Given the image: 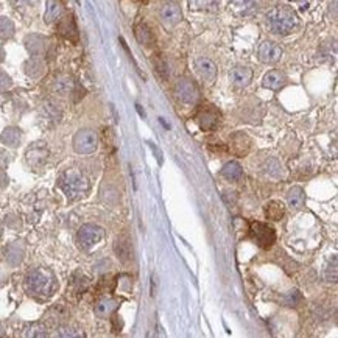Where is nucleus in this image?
I'll return each instance as SVG.
<instances>
[{
	"label": "nucleus",
	"mask_w": 338,
	"mask_h": 338,
	"mask_svg": "<svg viewBox=\"0 0 338 338\" xmlns=\"http://www.w3.org/2000/svg\"><path fill=\"white\" fill-rule=\"evenodd\" d=\"M27 159L30 165H41L47 159V150L42 145H33L27 151Z\"/></svg>",
	"instance_id": "obj_22"
},
{
	"label": "nucleus",
	"mask_w": 338,
	"mask_h": 338,
	"mask_svg": "<svg viewBox=\"0 0 338 338\" xmlns=\"http://www.w3.org/2000/svg\"><path fill=\"white\" fill-rule=\"evenodd\" d=\"M61 17V5L56 2V0H48L47 4V13H45V20L50 23V22H55Z\"/></svg>",
	"instance_id": "obj_28"
},
{
	"label": "nucleus",
	"mask_w": 338,
	"mask_h": 338,
	"mask_svg": "<svg viewBox=\"0 0 338 338\" xmlns=\"http://www.w3.org/2000/svg\"><path fill=\"white\" fill-rule=\"evenodd\" d=\"M10 86H11V78L5 72H0V89H8Z\"/></svg>",
	"instance_id": "obj_34"
},
{
	"label": "nucleus",
	"mask_w": 338,
	"mask_h": 338,
	"mask_svg": "<svg viewBox=\"0 0 338 338\" xmlns=\"http://www.w3.org/2000/svg\"><path fill=\"white\" fill-rule=\"evenodd\" d=\"M304 200H305L304 190H302L299 186H295V187H292V189L289 190V193H287V201H289V204H290L292 209H299V207L304 204Z\"/></svg>",
	"instance_id": "obj_24"
},
{
	"label": "nucleus",
	"mask_w": 338,
	"mask_h": 338,
	"mask_svg": "<svg viewBox=\"0 0 338 338\" xmlns=\"http://www.w3.org/2000/svg\"><path fill=\"white\" fill-rule=\"evenodd\" d=\"M5 259L11 265H19L23 259V246L19 243H13L5 249Z\"/></svg>",
	"instance_id": "obj_23"
},
{
	"label": "nucleus",
	"mask_w": 338,
	"mask_h": 338,
	"mask_svg": "<svg viewBox=\"0 0 338 338\" xmlns=\"http://www.w3.org/2000/svg\"><path fill=\"white\" fill-rule=\"evenodd\" d=\"M159 17L161 22L167 27V28H173L175 25H178L183 19V11L181 7L176 2H167L161 7L159 10Z\"/></svg>",
	"instance_id": "obj_9"
},
{
	"label": "nucleus",
	"mask_w": 338,
	"mask_h": 338,
	"mask_svg": "<svg viewBox=\"0 0 338 338\" xmlns=\"http://www.w3.org/2000/svg\"><path fill=\"white\" fill-rule=\"evenodd\" d=\"M251 148V139L245 133H236L231 137V150L239 156L243 158Z\"/></svg>",
	"instance_id": "obj_15"
},
{
	"label": "nucleus",
	"mask_w": 338,
	"mask_h": 338,
	"mask_svg": "<svg viewBox=\"0 0 338 338\" xmlns=\"http://www.w3.org/2000/svg\"><path fill=\"white\" fill-rule=\"evenodd\" d=\"M287 84V75L280 70H270L262 78V86L270 91H279Z\"/></svg>",
	"instance_id": "obj_12"
},
{
	"label": "nucleus",
	"mask_w": 338,
	"mask_h": 338,
	"mask_svg": "<svg viewBox=\"0 0 338 338\" xmlns=\"http://www.w3.org/2000/svg\"><path fill=\"white\" fill-rule=\"evenodd\" d=\"M2 333H4V326L0 324V335H2Z\"/></svg>",
	"instance_id": "obj_36"
},
{
	"label": "nucleus",
	"mask_w": 338,
	"mask_h": 338,
	"mask_svg": "<svg viewBox=\"0 0 338 338\" xmlns=\"http://www.w3.org/2000/svg\"><path fill=\"white\" fill-rule=\"evenodd\" d=\"M114 251H116L117 257L122 262L131 261V257H133V245H131V240L128 237V234H122V236L117 237L116 245H114Z\"/></svg>",
	"instance_id": "obj_14"
},
{
	"label": "nucleus",
	"mask_w": 338,
	"mask_h": 338,
	"mask_svg": "<svg viewBox=\"0 0 338 338\" xmlns=\"http://www.w3.org/2000/svg\"><path fill=\"white\" fill-rule=\"evenodd\" d=\"M229 81L236 88H246L248 84L252 81V70L245 66H236L229 72Z\"/></svg>",
	"instance_id": "obj_11"
},
{
	"label": "nucleus",
	"mask_w": 338,
	"mask_h": 338,
	"mask_svg": "<svg viewBox=\"0 0 338 338\" xmlns=\"http://www.w3.org/2000/svg\"><path fill=\"white\" fill-rule=\"evenodd\" d=\"M116 308H117V301L111 298H105L95 305V314L98 317H106V315H111Z\"/></svg>",
	"instance_id": "obj_26"
},
{
	"label": "nucleus",
	"mask_w": 338,
	"mask_h": 338,
	"mask_svg": "<svg viewBox=\"0 0 338 338\" xmlns=\"http://www.w3.org/2000/svg\"><path fill=\"white\" fill-rule=\"evenodd\" d=\"M134 33H136V39H137V42H139L140 45L151 47V45L154 44V41H156V39H154V35H153V32H151V28H150L147 23H144V22H140V23L136 25Z\"/></svg>",
	"instance_id": "obj_17"
},
{
	"label": "nucleus",
	"mask_w": 338,
	"mask_h": 338,
	"mask_svg": "<svg viewBox=\"0 0 338 338\" xmlns=\"http://www.w3.org/2000/svg\"><path fill=\"white\" fill-rule=\"evenodd\" d=\"M175 94L179 101L186 105H195L200 100V91L196 88V84L189 78H181L175 84Z\"/></svg>",
	"instance_id": "obj_6"
},
{
	"label": "nucleus",
	"mask_w": 338,
	"mask_h": 338,
	"mask_svg": "<svg viewBox=\"0 0 338 338\" xmlns=\"http://www.w3.org/2000/svg\"><path fill=\"white\" fill-rule=\"evenodd\" d=\"M195 69H196V72H198V75L207 83H212L217 76V66L214 64L212 60L204 58V56L195 60Z\"/></svg>",
	"instance_id": "obj_13"
},
{
	"label": "nucleus",
	"mask_w": 338,
	"mask_h": 338,
	"mask_svg": "<svg viewBox=\"0 0 338 338\" xmlns=\"http://www.w3.org/2000/svg\"><path fill=\"white\" fill-rule=\"evenodd\" d=\"M221 176H224L229 181H240L243 178V168L236 161L226 162V164L223 165V168H221Z\"/></svg>",
	"instance_id": "obj_18"
},
{
	"label": "nucleus",
	"mask_w": 338,
	"mask_h": 338,
	"mask_svg": "<svg viewBox=\"0 0 338 338\" xmlns=\"http://www.w3.org/2000/svg\"><path fill=\"white\" fill-rule=\"evenodd\" d=\"M285 214V206L282 201H277V200H273V201H268L267 206H265V215L267 218L273 220V221H279L280 218L284 217Z\"/></svg>",
	"instance_id": "obj_21"
},
{
	"label": "nucleus",
	"mask_w": 338,
	"mask_h": 338,
	"mask_svg": "<svg viewBox=\"0 0 338 338\" xmlns=\"http://www.w3.org/2000/svg\"><path fill=\"white\" fill-rule=\"evenodd\" d=\"M44 70H45V66H44V63L39 58H32L30 61L25 64V73L28 76H32V78L41 76L44 73Z\"/></svg>",
	"instance_id": "obj_27"
},
{
	"label": "nucleus",
	"mask_w": 338,
	"mask_h": 338,
	"mask_svg": "<svg viewBox=\"0 0 338 338\" xmlns=\"http://www.w3.org/2000/svg\"><path fill=\"white\" fill-rule=\"evenodd\" d=\"M72 88H73V84L69 76H61L55 81V91L60 94H69L72 91Z\"/></svg>",
	"instance_id": "obj_31"
},
{
	"label": "nucleus",
	"mask_w": 338,
	"mask_h": 338,
	"mask_svg": "<svg viewBox=\"0 0 338 338\" xmlns=\"http://www.w3.org/2000/svg\"><path fill=\"white\" fill-rule=\"evenodd\" d=\"M249 236L262 249H270L276 243V231L262 221H252L249 224Z\"/></svg>",
	"instance_id": "obj_4"
},
{
	"label": "nucleus",
	"mask_w": 338,
	"mask_h": 338,
	"mask_svg": "<svg viewBox=\"0 0 338 338\" xmlns=\"http://www.w3.org/2000/svg\"><path fill=\"white\" fill-rule=\"evenodd\" d=\"M282 55H284L282 47L274 44V42H270V41L261 44V47H259V60L265 64H274V63L280 61Z\"/></svg>",
	"instance_id": "obj_10"
},
{
	"label": "nucleus",
	"mask_w": 338,
	"mask_h": 338,
	"mask_svg": "<svg viewBox=\"0 0 338 338\" xmlns=\"http://www.w3.org/2000/svg\"><path fill=\"white\" fill-rule=\"evenodd\" d=\"M105 232L97 224H84L76 234V242L81 249H91L101 242Z\"/></svg>",
	"instance_id": "obj_5"
},
{
	"label": "nucleus",
	"mask_w": 338,
	"mask_h": 338,
	"mask_svg": "<svg viewBox=\"0 0 338 338\" xmlns=\"http://www.w3.org/2000/svg\"><path fill=\"white\" fill-rule=\"evenodd\" d=\"M60 32H61V35H63L66 39H70V41H73V42L78 39V30H76L73 16H66V17H63V20H61V23H60Z\"/></svg>",
	"instance_id": "obj_19"
},
{
	"label": "nucleus",
	"mask_w": 338,
	"mask_h": 338,
	"mask_svg": "<svg viewBox=\"0 0 338 338\" xmlns=\"http://www.w3.org/2000/svg\"><path fill=\"white\" fill-rule=\"evenodd\" d=\"M60 186L63 189V192L69 196L70 200H76V198H81L88 193L91 184H89V179L84 176L81 172L78 170H67L61 175L60 178Z\"/></svg>",
	"instance_id": "obj_3"
},
{
	"label": "nucleus",
	"mask_w": 338,
	"mask_h": 338,
	"mask_svg": "<svg viewBox=\"0 0 338 338\" xmlns=\"http://www.w3.org/2000/svg\"><path fill=\"white\" fill-rule=\"evenodd\" d=\"M58 284H56V277L51 271L45 268H38L32 271L25 279V289L32 296L47 299L53 295Z\"/></svg>",
	"instance_id": "obj_1"
},
{
	"label": "nucleus",
	"mask_w": 338,
	"mask_h": 338,
	"mask_svg": "<svg viewBox=\"0 0 338 338\" xmlns=\"http://www.w3.org/2000/svg\"><path fill=\"white\" fill-rule=\"evenodd\" d=\"M122 327H123L122 317H120V315H117V314H114V315H112V330H114V332L117 333V332H120V330H122Z\"/></svg>",
	"instance_id": "obj_33"
},
{
	"label": "nucleus",
	"mask_w": 338,
	"mask_h": 338,
	"mask_svg": "<svg viewBox=\"0 0 338 338\" xmlns=\"http://www.w3.org/2000/svg\"><path fill=\"white\" fill-rule=\"evenodd\" d=\"M14 35V25L8 17H0V39H10Z\"/></svg>",
	"instance_id": "obj_30"
},
{
	"label": "nucleus",
	"mask_w": 338,
	"mask_h": 338,
	"mask_svg": "<svg viewBox=\"0 0 338 338\" xmlns=\"http://www.w3.org/2000/svg\"><path fill=\"white\" fill-rule=\"evenodd\" d=\"M229 8L237 16H249L256 11L257 0H231Z\"/></svg>",
	"instance_id": "obj_16"
},
{
	"label": "nucleus",
	"mask_w": 338,
	"mask_h": 338,
	"mask_svg": "<svg viewBox=\"0 0 338 338\" xmlns=\"http://www.w3.org/2000/svg\"><path fill=\"white\" fill-rule=\"evenodd\" d=\"M264 168H265V172L270 176H273V178H279L280 175H282V165H280V162L277 159H274V158H270L265 162Z\"/></svg>",
	"instance_id": "obj_29"
},
{
	"label": "nucleus",
	"mask_w": 338,
	"mask_h": 338,
	"mask_svg": "<svg viewBox=\"0 0 338 338\" xmlns=\"http://www.w3.org/2000/svg\"><path fill=\"white\" fill-rule=\"evenodd\" d=\"M139 2H145V0H139Z\"/></svg>",
	"instance_id": "obj_38"
},
{
	"label": "nucleus",
	"mask_w": 338,
	"mask_h": 338,
	"mask_svg": "<svg viewBox=\"0 0 338 338\" xmlns=\"http://www.w3.org/2000/svg\"><path fill=\"white\" fill-rule=\"evenodd\" d=\"M298 23L299 19L290 7H276L267 13V27L274 35H290Z\"/></svg>",
	"instance_id": "obj_2"
},
{
	"label": "nucleus",
	"mask_w": 338,
	"mask_h": 338,
	"mask_svg": "<svg viewBox=\"0 0 338 338\" xmlns=\"http://www.w3.org/2000/svg\"><path fill=\"white\" fill-rule=\"evenodd\" d=\"M0 237H2V228H0Z\"/></svg>",
	"instance_id": "obj_37"
},
{
	"label": "nucleus",
	"mask_w": 338,
	"mask_h": 338,
	"mask_svg": "<svg viewBox=\"0 0 338 338\" xmlns=\"http://www.w3.org/2000/svg\"><path fill=\"white\" fill-rule=\"evenodd\" d=\"M7 184H8V178L5 176V173H4V172H0V189L5 187Z\"/></svg>",
	"instance_id": "obj_35"
},
{
	"label": "nucleus",
	"mask_w": 338,
	"mask_h": 338,
	"mask_svg": "<svg viewBox=\"0 0 338 338\" xmlns=\"http://www.w3.org/2000/svg\"><path fill=\"white\" fill-rule=\"evenodd\" d=\"M25 47L33 56H38L45 48V39L39 35H28L25 38Z\"/></svg>",
	"instance_id": "obj_20"
},
{
	"label": "nucleus",
	"mask_w": 338,
	"mask_h": 338,
	"mask_svg": "<svg viewBox=\"0 0 338 338\" xmlns=\"http://www.w3.org/2000/svg\"><path fill=\"white\" fill-rule=\"evenodd\" d=\"M0 140H2V144L7 145V147H17L19 142H20V131L17 128H7L2 136H0Z\"/></svg>",
	"instance_id": "obj_25"
},
{
	"label": "nucleus",
	"mask_w": 338,
	"mask_h": 338,
	"mask_svg": "<svg viewBox=\"0 0 338 338\" xmlns=\"http://www.w3.org/2000/svg\"><path fill=\"white\" fill-rule=\"evenodd\" d=\"M220 122V112L214 105H203L196 112V123L203 131H212Z\"/></svg>",
	"instance_id": "obj_8"
},
{
	"label": "nucleus",
	"mask_w": 338,
	"mask_h": 338,
	"mask_svg": "<svg viewBox=\"0 0 338 338\" xmlns=\"http://www.w3.org/2000/svg\"><path fill=\"white\" fill-rule=\"evenodd\" d=\"M153 63H154V70H156V73H158L162 80H167V78H168V66H167V63L164 61L162 56H161V55H156L154 60H153Z\"/></svg>",
	"instance_id": "obj_32"
},
{
	"label": "nucleus",
	"mask_w": 338,
	"mask_h": 338,
	"mask_svg": "<svg viewBox=\"0 0 338 338\" xmlns=\"http://www.w3.org/2000/svg\"><path fill=\"white\" fill-rule=\"evenodd\" d=\"M97 144H98L97 134L91 129H81L73 137V148L76 153H81V154H89L95 151Z\"/></svg>",
	"instance_id": "obj_7"
}]
</instances>
